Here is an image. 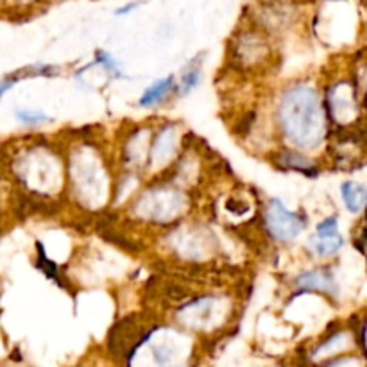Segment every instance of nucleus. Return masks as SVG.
<instances>
[{
  "label": "nucleus",
  "mask_w": 367,
  "mask_h": 367,
  "mask_svg": "<svg viewBox=\"0 0 367 367\" xmlns=\"http://www.w3.org/2000/svg\"><path fill=\"white\" fill-rule=\"evenodd\" d=\"M297 283H300V286H304V289H319V291H326V292H331V294H335L337 292L330 274L322 273V271H317V273L301 274Z\"/></svg>",
  "instance_id": "nucleus-6"
},
{
  "label": "nucleus",
  "mask_w": 367,
  "mask_h": 367,
  "mask_svg": "<svg viewBox=\"0 0 367 367\" xmlns=\"http://www.w3.org/2000/svg\"><path fill=\"white\" fill-rule=\"evenodd\" d=\"M134 8H138V2H131V4H127V6H124V8H120V9H116L115 13L118 14V17H120V14H125V13H131V11H133Z\"/></svg>",
  "instance_id": "nucleus-10"
},
{
  "label": "nucleus",
  "mask_w": 367,
  "mask_h": 367,
  "mask_svg": "<svg viewBox=\"0 0 367 367\" xmlns=\"http://www.w3.org/2000/svg\"><path fill=\"white\" fill-rule=\"evenodd\" d=\"M17 116L25 124H41V122H50V116L41 112H29V109H20Z\"/></svg>",
  "instance_id": "nucleus-8"
},
{
  "label": "nucleus",
  "mask_w": 367,
  "mask_h": 367,
  "mask_svg": "<svg viewBox=\"0 0 367 367\" xmlns=\"http://www.w3.org/2000/svg\"><path fill=\"white\" fill-rule=\"evenodd\" d=\"M201 79V70L199 68H193V70L187 72L183 76V81H181V94H188L193 86H197Z\"/></svg>",
  "instance_id": "nucleus-9"
},
{
  "label": "nucleus",
  "mask_w": 367,
  "mask_h": 367,
  "mask_svg": "<svg viewBox=\"0 0 367 367\" xmlns=\"http://www.w3.org/2000/svg\"><path fill=\"white\" fill-rule=\"evenodd\" d=\"M97 61L101 63V67L106 68V70L109 72L113 77H122V72H120V67H118V63H116L107 52H103V50L97 52Z\"/></svg>",
  "instance_id": "nucleus-7"
},
{
  "label": "nucleus",
  "mask_w": 367,
  "mask_h": 367,
  "mask_svg": "<svg viewBox=\"0 0 367 367\" xmlns=\"http://www.w3.org/2000/svg\"><path fill=\"white\" fill-rule=\"evenodd\" d=\"M344 246V238L339 235V224L335 217H328L317 226V235L310 238V247L317 255L330 256Z\"/></svg>",
  "instance_id": "nucleus-3"
},
{
  "label": "nucleus",
  "mask_w": 367,
  "mask_h": 367,
  "mask_svg": "<svg viewBox=\"0 0 367 367\" xmlns=\"http://www.w3.org/2000/svg\"><path fill=\"white\" fill-rule=\"evenodd\" d=\"M340 193H342V199H344L348 210L353 211V213L360 211L367 205V190L362 185H355L351 181H346L340 187Z\"/></svg>",
  "instance_id": "nucleus-4"
},
{
  "label": "nucleus",
  "mask_w": 367,
  "mask_h": 367,
  "mask_svg": "<svg viewBox=\"0 0 367 367\" xmlns=\"http://www.w3.org/2000/svg\"><path fill=\"white\" fill-rule=\"evenodd\" d=\"M282 118L292 142L308 147L321 138V107L317 95L310 88H295L289 92L283 101Z\"/></svg>",
  "instance_id": "nucleus-1"
},
{
  "label": "nucleus",
  "mask_w": 367,
  "mask_h": 367,
  "mask_svg": "<svg viewBox=\"0 0 367 367\" xmlns=\"http://www.w3.org/2000/svg\"><path fill=\"white\" fill-rule=\"evenodd\" d=\"M172 86H174V77L172 76L165 77V79L161 81H156L154 85L149 86V88L145 90V94H143L142 98H140V106L147 107L152 106V104L160 103L161 98L165 97L170 90H172Z\"/></svg>",
  "instance_id": "nucleus-5"
},
{
  "label": "nucleus",
  "mask_w": 367,
  "mask_h": 367,
  "mask_svg": "<svg viewBox=\"0 0 367 367\" xmlns=\"http://www.w3.org/2000/svg\"><path fill=\"white\" fill-rule=\"evenodd\" d=\"M267 226L271 235L277 240H292L304 228L301 215L286 210L280 199H274L271 202V208L267 211Z\"/></svg>",
  "instance_id": "nucleus-2"
}]
</instances>
